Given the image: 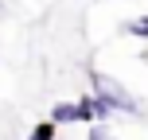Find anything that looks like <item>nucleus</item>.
I'll return each mask as SVG.
<instances>
[{
    "label": "nucleus",
    "instance_id": "f257e3e1",
    "mask_svg": "<svg viewBox=\"0 0 148 140\" xmlns=\"http://www.w3.org/2000/svg\"><path fill=\"white\" fill-rule=\"evenodd\" d=\"M90 86H94V97H97V101H105L113 113H125V117H140V113H144V105L136 101V97L129 94L117 78H109V74L90 70Z\"/></svg>",
    "mask_w": 148,
    "mask_h": 140
},
{
    "label": "nucleus",
    "instance_id": "f03ea898",
    "mask_svg": "<svg viewBox=\"0 0 148 140\" xmlns=\"http://www.w3.org/2000/svg\"><path fill=\"white\" fill-rule=\"evenodd\" d=\"M47 121H51L55 128H59V125H74V121H78V109H74V101H55V105H51V117H47Z\"/></svg>",
    "mask_w": 148,
    "mask_h": 140
},
{
    "label": "nucleus",
    "instance_id": "7ed1b4c3",
    "mask_svg": "<svg viewBox=\"0 0 148 140\" xmlns=\"http://www.w3.org/2000/svg\"><path fill=\"white\" fill-rule=\"evenodd\" d=\"M125 35H136V39H148V16H136V20H125L121 23Z\"/></svg>",
    "mask_w": 148,
    "mask_h": 140
},
{
    "label": "nucleus",
    "instance_id": "20e7f679",
    "mask_svg": "<svg viewBox=\"0 0 148 140\" xmlns=\"http://www.w3.org/2000/svg\"><path fill=\"white\" fill-rule=\"evenodd\" d=\"M55 136H59V128H55L51 121H39V125L31 128V136H27V140H55Z\"/></svg>",
    "mask_w": 148,
    "mask_h": 140
},
{
    "label": "nucleus",
    "instance_id": "39448f33",
    "mask_svg": "<svg viewBox=\"0 0 148 140\" xmlns=\"http://www.w3.org/2000/svg\"><path fill=\"white\" fill-rule=\"evenodd\" d=\"M86 140H117V136H113L105 125H90V136H86Z\"/></svg>",
    "mask_w": 148,
    "mask_h": 140
},
{
    "label": "nucleus",
    "instance_id": "423d86ee",
    "mask_svg": "<svg viewBox=\"0 0 148 140\" xmlns=\"http://www.w3.org/2000/svg\"><path fill=\"white\" fill-rule=\"evenodd\" d=\"M0 12H4V4H0Z\"/></svg>",
    "mask_w": 148,
    "mask_h": 140
}]
</instances>
